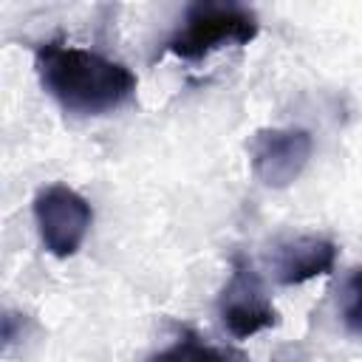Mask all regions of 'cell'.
Returning <instances> with one entry per match:
<instances>
[{
  "label": "cell",
  "mask_w": 362,
  "mask_h": 362,
  "mask_svg": "<svg viewBox=\"0 0 362 362\" xmlns=\"http://www.w3.org/2000/svg\"><path fill=\"white\" fill-rule=\"evenodd\" d=\"M37 76L48 96L68 113L105 116L136 96V76L127 65L65 40H48L34 54Z\"/></svg>",
  "instance_id": "6da1fadb"
},
{
  "label": "cell",
  "mask_w": 362,
  "mask_h": 362,
  "mask_svg": "<svg viewBox=\"0 0 362 362\" xmlns=\"http://www.w3.org/2000/svg\"><path fill=\"white\" fill-rule=\"evenodd\" d=\"M257 31L260 23L252 8L240 3L198 0L187 6L181 25L164 42V54L184 62H195L221 48L249 45L257 37Z\"/></svg>",
  "instance_id": "7a4b0ae2"
},
{
  "label": "cell",
  "mask_w": 362,
  "mask_h": 362,
  "mask_svg": "<svg viewBox=\"0 0 362 362\" xmlns=\"http://www.w3.org/2000/svg\"><path fill=\"white\" fill-rule=\"evenodd\" d=\"M34 223L42 246L54 257H71L85 243L93 212L76 189L65 184H48L34 195Z\"/></svg>",
  "instance_id": "3957f363"
},
{
  "label": "cell",
  "mask_w": 362,
  "mask_h": 362,
  "mask_svg": "<svg viewBox=\"0 0 362 362\" xmlns=\"http://www.w3.org/2000/svg\"><path fill=\"white\" fill-rule=\"evenodd\" d=\"M218 314L235 339H249L277 322V308L272 305L260 274L243 255L232 260L229 280L218 297Z\"/></svg>",
  "instance_id": "277c9868"
},
{
  "label": "cell",
  "mask_w": 362,
  "mask_h": 362,
  "mask_svg": "<svg viewBox=\"0 0 362 362\" xmlns=\"http://www.w3.org/2000/svg\"><path fill=\"white\" fill-rule=\"evenodd\" d=\"M311 150L314 139L303 127H263L252 136L249 144L252 173L260 184L272 189H286L303 175Z\"/></svg>",
  "instance_id": "5b68a950"
},
{
  "label": "cell",
  "mask_w": 362,
  "mask_h": 362,
  "mask_svg": "<svg viewBox=\"0 0 362 362\" xmlns=\"http://www.w3.org/2000/svg\"><path fill=\"white\" fill-rule=\"evenodd\" d=\"M272 263L280 286H300L334 269L337 243L322 235H297L277 243Z\"/></svg>",
  "instance_id": "8992f818"
},
{
  "label": "cell",
  "mask_w": 362,
  "mask_h": 362,
  "mask_svg": "<svg viewBox=\"0 0 362 362\" xmlns=\"http://www.w3.org/2000/svg\"><path fill=\"white\" fill-rule=\"evenodd\" d=\"M150 362H240V354L209 345L198 334L187 331L173 345H167L161 354H156Z\"/></svg>",
  "instance_id": "52a82bcc"
},
{
  "label": "cell",
  "mask_w": 362,
  "mask_h": 362,
  "mask_svg": "<svg viewBox=\"0 0 362 362\" xmlns=\"http://www.w3.org/2000/svg\"><path fill=\"white\" fill-rule=\"evenodd\" d=\"M339 317L342 325L362 337V266L351 269V274L342 283V294H339Z\"/></svg>",
  "instance_id": "ba28073f"
}]
</instances>
